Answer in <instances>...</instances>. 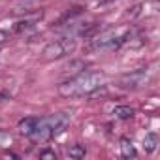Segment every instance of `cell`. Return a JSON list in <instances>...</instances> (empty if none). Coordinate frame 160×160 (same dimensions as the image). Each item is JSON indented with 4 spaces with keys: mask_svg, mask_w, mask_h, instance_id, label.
Wrapping results in <instances>:
<instances>
[{
    "mask_svg": "<svg viewBox=\"0 0 160 160\" xmlns=\"http://www.w3.org/2000/svg\"><path fill=\"white\" fill-rule=\"evenodd\" d=\"M100 87H104V73L100 72H81L79 75L58 85V92L64 98L92 96Z\"/></svg>",
    "mask_w": 160,
    "mask_h": 160,
    "instance_id": "1",
    "label": "cell"
},
{
    "mask_svg": "<svg viewBox=\"0 0 160 160\" xmlns=\"http://www.w3.org/2000/svg\"><path fill=\"white\" fill-rule=\"evenodd\" d=\"M70 119H72V111H60V113H55V115H49V117H42V119L38 117L36 130L32 132L30 138L34 141H47L51 138H57L68 128Z\"/></svg>",
    "mask_w": 160,
    "mask_h": 160,
    "instance_id": "2",
    "label": "cell"
},
{
    "mask_svg": "<svg viewBox=\"0 0 160 160\" xmlns=\"http://www.w3.org/2000/svg\"><path fill=\"white\" fill-rule=\"evenodd\" d=\"M128 38H130V28H126V27L108 30L92 40L91 49L92 51H113V49H119L122 43H126Z\"/></svg>",
    "mask_w": 160,
    "mask_h": 160,
    "instance_id": "3",
    "label": "cell"
},
{
    "mask_svg": "<svg viewBox=\"0 0 160 160\" xmlns=\"http://www.w3.org/2000/svg\"><path fill=\"white\" fill-rule=\"evenodd\" d=\"M73 51H75V40L62 38V40H57V42H51L49 45H45L42 51V58L43 60H57V58H62L66 55H72Z\"/></svg>",
    "mask_w": 160,
    "mask_h": 160,
    "instance_id": "4",
    "label": "cell"
},
{
    "mask_svg": "<svg viewBox=\"0 0 160 160\" xmlns=\"http://www.w3.org/2000/svg\"><path fill=\"white\" fill-rule=\"evenodd\" d=\"M147 81V70L141 68V70H134L130 73H124L119 77V87L124 89V91H136L139 87H143Z\"/></svg>",
    "mask_w": 160,
    "mask_h": 160,
    "instance_id": "5",
    "label": "cell"
},
{
    "mask_svg": "<svg viewBox=\"0 0 160 160\" xmlns=\"http://www.w3.org/2000/svg\"><path fill=\"white\" fill-rule=\"evenodd\" d=\"M36 122H38V117H25L19 121V132L23 136H32V132L36 130Z\"/></svg>",
    "mask_w": 160,
    "mask_h": 160,
    "instance_id": "6",
    "label": "cell"
},
{
    "mask_svg": "<svg viewBox=\"0 0 160 160\" xmlns=\"http://www.w3.org/2000/svg\"><path fill=\"white\" fill-rule=\"evenodd\" d=\"M121 154L124 156V158H136V149H134V145H132V141L128 139V138H122L121 139Z\"/></svg>",
    "mask_w": 160,
    "mask_h": 160,
    "instance_id": "7",
    "label": "cell"
},
{
    "mask_svg": "<svg viewBox=\"0 0 160 160\" xmlns=\"http://www.w3.org/2000/svg\"><path fill=\"white\" fill-rule=\"evenodd\" d=\"M113 115L117 119H121V121H126V119H132L134 117V109L130 106H117L113 109Z\"/></svg>",
    "mask_w": 160,
    "mask_h": 160,
    "instance_id": "8",
    "label": "cell"
},
{
    "mask_svg": "<svg viewBox=\"0 0 160 160\" xmlns=\"http://www.w3.org/2000/svg\"><path fill=\"white\" fill-rule=\"evenodd\" d=\"M156 145H158V136H156L154 132L147 134L145 139H143V149H145V152H152V151L156 149Z\"/></svg>",
    "mask_w": 160,
    "mask_h": 160,
    "instance_id": "9",
    "label": "cell"
},
{
    "mask_svg": "<svg viewBox=\"0 0 160 160\" xmlns=\"http://www.w3.org/2000/svg\"><path fill=\"white\" fill-rule=\"evenodd\" d=\"M68 156L70 158H83L85 156V147L83 145H72L68 149Z\"/></svg>",
    "mask_w": 160,
    "mask_h": 160,
    "instance_id": "10",
    "label": "cell"
},
{
    "mask_svg": "<svg viewBox=\"0 0 160 160\" xmlns=\"http://www.w3.org/2000/svg\"><path fill=\"white\" fill-rule=\"evenodd\" d=\"M10 143H12V136H10L6 130L0 128V147H8Z\"/></svg>",
    "mask_w": 160,
    "mask_h": 160,
    "instance_id": "11",
    "label": "cell"
},
{
    "mask_svg": "<svg viewBox=\"0 0 160 160\" xmlns=\"http://www.w3.org/2000/svg\"><path fill=\"white\" fill-rule=\"evenodd\" d=\"M40 156H42V158H55V152H51V151H43V152H40Z\"/></svg>",
    "mask_w": 160,
    "mask_h": 160,
    "instance_id": "12",
    "label": "cell"
},
{
    "mask_svg": "<svg viewBox=\"0 0 160 160\" xmlns=\"http://www.w3.org/2000/svg\"><path fill=\"white\" fill-rule=\"evenodd\" d=\"M6 40H8V34L0 30V45H2V43H6Z\"/></svg>",
    "mask_w": 160,
    "mask_h": 160,
    "instance_id": "13",
    "label": "cell"
},
{
    "mask_svg": "<svg viewBox=\"0 0 160 160\" xmlns=\"http://www.w3.org/2000/svg\"><path fill=\"white\" fill-rule=\"evenodd\" d=\"M8 98H10V96H8L6 92H0V102H4V100H8Z\"/></svg>",
    "mask_w": 160,
    "mask_h": 160,
    "instance_id": "14",
    "label": "cell"
}]
</instances>
